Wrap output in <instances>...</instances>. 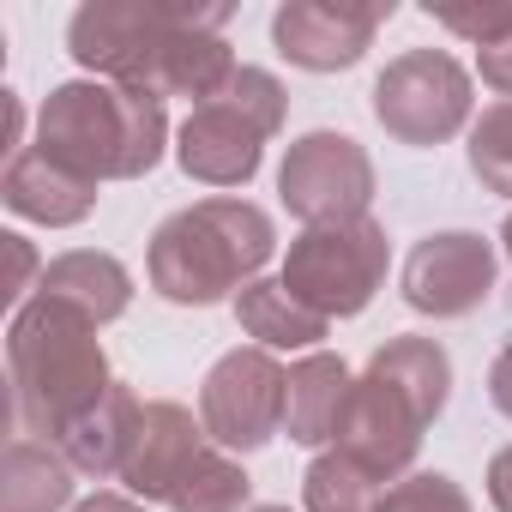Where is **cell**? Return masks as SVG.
Masks as SVG:
<instances>
[{"mask_svg": "<svg viewBox=\"0 0 512 512\" xmlns=\"http://www.w3.org/2000/svg\"><path fill=\"white\" fill-rule=\"evenodd\" d=\"M223 7H169V0H91L67 25V55L127 91L211 103L235 79V55L217 37Z\"/></svg>", "mask_w": 512, "mask_h": 512, "instance_id": "1", "label": "cell"}, {"mask_svg": "<svg viewBox=\"0 0 512 512\" xmlns=\"http://www.w3.org/2000/svg\"><path fill=\"white\" fill-rule=\"evenodd\" d=\"M452 398V356L434 344V338H392L368 356L362 380L350 386V410H344V428H338V452L374 476L380 488L404 482L416 452H422V434L440 422Z\"/></svg>", "mask_w": 512, "mask_h": 512, "instance_id": "2", "label": "cell"}, {"mask_svg": "<svg viewBox=\"0 0 512 512\" xmlns=\"http://www.w3.org/2000/svg\"><path fill=\"white\" fill-rule=\"evenodd\" d=\"M7 362H13V422H25V434L55 440V446L115 386L109 356L97 344V320L43 290L13 314Z\"/></svg>", "mask_w": 512, "mask_h": 512, "instance_id": "3", "label": "cell"}, {"mask_svg": "<svg viewBox=\"0 0 512 512\" xmlns=\"http://www.w3.org/2000/svg\"><path fill=\"white\" fill-rule=\"evenodd\" d=\"M272 217L247 199H199L157 223L151 235V290L175 308H211L260 278L272 260Z\"/></svg>", "mask_w": 512, "mask_h": 512, "instance_id": "4", "label": "cell"}, {"mask_svg": "<svg viewBox=\"0 0 512 512\" xmlns=\"http://www.w3.org/2000/svg\"><path fill=\"white\" fill-rule=\"evenodd\" d=\"M37 151H49L55 163L79 169L85 181H139L163 163V139H169V115L157 91H127V85H55L37 121Z\"/></svg>", "mask_w": 512, "mask_h": 512, "instance_id": "5", "label": "cell"}, {"mask_svg": "<svg viewBox=\"0 0 512 512\" xmlns=\"http://www.w3.org/2000/svg\"><path fill=\"white\" fill-rule=\"evenodd\" d=\"M121 482L139 494V500H157L169 512H247V470L211 446L205 422H193L187 404H145V428H139V446L121 470Z\"/></svg>", "mask_w": 512, "mask_h": 512, "instance_id": "6", "label": "cell"}, {"mask_svg": "<svg viewBox=\"0 0 512 512\" xmlns=\"http://www.w3.org/2000/svg\"><path fill=\"white\" fill-rule=\"evenodd\" d=\"M284 109H290V97H284V85L272 73L235 67V79L211 103H199L187 115V127H181L175 157H181L187 181H199V187H247L260 175L266 139L284 127Z\"/></svg>", "mask_w": 512, "mask_h": 512, "instance_id": "7", "label": "cell"}, {"mask_svg": "<svg viewBox=\"0 0 512 512\" xmlns=\"http://www.w3.org/2000/svg\"><path fill=\"white\" fill-rule=\"evenodd\" d=\"M380 284H386V229L368 223V217L332 223V229H308L302 241H290L284 290L320 320L362 314Z\"/></svg>", "mask_w": 512, "mask_h": 512, "instance_id": "8", "label": "cell"}, {"mask_svg": "<svg viewBox=\"0 0 512 512\" xmlns=\"http://www.w3.org/2000/svg\"><path fill=\"white\" fill-rule=\"evenodd\" d=\"M470 103V73L446 49H404L374 79V121L410 151L446 145L470 121Z\"/></svg>", "mask_w": 512, "mask_h": 512, "instance_id": "9", "label": "cell"}, {"mask_svg": "<svg viewBox=\"0 0 512 512\" xmlns=\"http://www.w3.org/2000/svg\"><path fill=\"white\" fill-rule=\"evenodd\" d=\"M284 398H290V374L278 368L272 350H229L205 386H199V422L211 434V446L235 452H260L272 434H284Z\"/></svg>", "mask_w": 512, "mask_h": 512, "instance_id": "10", "label": "cell"}, {"mask_svg": "<svg viewBox=\"0 0 512 512\" xmlns=\"http://www.w3.org/2000/svg\"><path fill=\"white\" fill-rule=\"evenodd\" d=\"M278 193L308 229L356 223L368 217V199H374V163L350 133H302L284 151Z\"/></svg>", "mask_w": 512, "mask_h": 512, "instance_id": "11", "label": "cell"}, {"mask_svg": "<svg viewBox=\"0 0 512 512\" xmlns=\"http://www.w3.org/2000/svg\"><path fill=\"white\" fill-rule=\"evenodd\" d=\"M398 290L428 320H464L494 296V247L482 235H470V229L422 235L410 247V260H404Z\"/></svg>", "mask_w": 512, "mask_h": 512, "instance_id": "12", "label": "cell"}, {"mask_svg": "<svg viewBox=\"0 0 512 512\" xmlns=\"http://www.w3.org/2000/svg\"><path fill=\"white\" fill-rule=\"evenodd\" d=\"M392 19V0H290L272 19V43L302 73H344L374 49V31Z\"/></svg>", "mask_w": 512, "mask_h": 512, "instance_id": "13", "label": "cell"}, {"mask_svg": "<svg viewBox=\"0 0 512 512\" xmlns=\"http://www.w3.org/2000/svg\"><path fill=\"white\" fill-rule=\"evenodd\" d=\"M0 199H7V211H19V217H31V223L67 229V223L91 217V205H97V181H85L79 169H67V163H55L49 151L25 145V151L7 163Z\"/></svg>", "mask_w": 512, "mask_h": 512, "instance_id": "14", "label": "cell"}, {"mask_svg": "<svg viewBox=\"0 0 512 512\" xmlns=\"http://www.w3.org/2000/svg\"><path fill=\"white\" fill-rule=\"evenodd\" d=\"M350 368L338 362V356H326V350H314V356H302L296 368H290V398H284V434L296 440V446H326V440H338V428H344V410H350Z\"/></svg>", "mask_w": 512, "mask_h": 512, "instance_id": "15", "label": "cell"}, {"mask_svg": "<svg viewBox=\"0 0 512 512\" xmlns=\"http://www.w3.org/2000/svg\"><path fill=\"white\" fill-rule=\"evenodd\" d=\"M139 428H145V404L115 380L109 398H103L97 410H85V416L67 428L61 452H67L73 470H85V476L103 482V476H121V470H127V458H133V446H139Z\"/></svg>", "mask_w": 512, "mask_h": 512, "instance_id": "16", "label": "cell"}, {"mask_svg": "<svg viewBox=\"0 0 512 512\" xmlns=\"http://www.w3.org/2000/svg\"><path fill=\"white\" fill-rule=\"evenodd\" d=\"M37 290L55 296V302H67V308H79V314H91L97 326L121 320L127 302H133V278H127V266L115 260V253H91V247L61 253L55 266H43V284H37Z\"/></svg>", "mask_w": 512, "mask_h": 512, "instance_id": "17", "label": "cell"}, {"mask_svg": "<svg viewBox=\"0 0 512 512\" xmlns=\"http://www.w3.org/2000/svg\"><path fill=\"white\" fill-rule=\"evenodd\" d=\"M73 500V464L49 440L13 434L7 476H0V512H61Z\"/></svg>", "mask_w": 512, "mask_h": 512, "instance_id": "18", "label": "cell"}, {"mask_svg": "<svg viewBox=\"0 0 512 512\" xmlns=\"http://www.w3.org/2000/svg\"><path fill=\"white\" fill-rule=\"evenodd\" d=\"M235 320H241L247 338H260V350H314V344L326 338V326H332V320L308 314V308L284 290V278H253V284L235 296Z\"/></svg>", "mask_w": 512, "mask_h": 512, "instance_id": "19", "label": "cell"}, {"mask_svg": "<svg viewBox=\"0 0 512 512\" xmlns=\"http://www.w3.org/2000/svg\"><path fill=\"white\" fill-rule=\"evenodd\" d=\"M380 494H386V488H380L374 476H362L344 452H320V458L308 464V476H302L308 512H374Z\"/></svg>", "mask_w": 512, "mask_h": 512, "instance_id": "20", "label": "cell"}, {"mask_svg": "<svg viewBox=\"0 0 512 512\" xmlns=\"http://www.w3.org/2000/svg\"><path fill=\"white\" fill-rule=\"evenodd\" d=\"M470 175L488 193H512V103H494L470 127Z\"/></svg>", "mask_w": 512, "mask_h": 512, "instance_id": "21", "label": "cell"}, {"mask_svg": "<svg viewBox=\"0 0 512 512\" xmlns=\"http://www.w3.org/2000/svg\"><path fill=\"white\" fill-rule=\"evenodd\" d=\"M374 512H470V494L440 470H416V476L392 482Z\"/></svg>", "mask_w": 512, "mask_h": 512, "instance_id": "22", "label": "cell"}, {"mask_svg": "<svg viewBox=\"0 0 512 512\" xmlns=\"http://www.w3.org/2000/svg\"><path fill=\"white\" fill-rule=\"evenodd\" d=\"M434 25L452 31V37H464V43H476V49H488L494 37L512 31V7H440Z\"/></svg>", "mask_w": 512, "mask_h": 512, "instance_id": "23", "label": "cell"}, {"mask_svg": "<svg viewBox=\"0 0 512 512\" xmlns=\"http://www.w3.org/2000/svg\"><path fill=\"white\" fill-rule=\"evenodd\" d=\"M482 85H488V91H500V97L512 103V31H506V37H494V43L482 49Z\"/></svg>", "mask_w": 512, "mask_h": 512, "instance_id": "24", "label": "cell"}, {"mask_svg": "<svg viewBox=\"0 0 512 512\" xmlns=\"http://www.w3.org/2000/svg\"><path fill=\"white\" fill-rule=\"evenodd\" d=\"M0 247H7V290H0V296H7L13 308H19V296H25V278H31V241L25 235H0Z\"/></svg>", "mask_w": 512, "mask_h": 512, "instance_id": "25", "label": "cell"}, {"mask_svg": "<svg viewBox=\"0 0 512 512\" xmlns=\"http://www.w3.org/2000/svg\"><path fill=\"white\" fill-rule=\"evenodd\" d=\"M488 500H494V512H512V446H500L488 464Z\"/></svg>", "mask_w": 512, "mask_h": 512, "instance_id": "26", "label": "cell"}, {"mask_svg": "<svg viewBox=\"0 0 512 512\" xmlns=\"http://www.w3.org/2000/svg\"><path fill=\"white\" fill-rule=\"evenodd\" d=\"M488 398H494V410L500 416H512V344L494 356V368H488Z\"/></svg>", "mask_w": 512, "mask_h": 512, "instance_id": "27", "label": "cell"}, {"mask_svg": "<svg viewBox=\"0 0 512 512\" xmlns=\"http://www.w3.org/2000/svg\"><path fill=\"white\" fill-rule=\"evenodd\" d=\"M73 512H145V506H133L127 494H91V500H79Z\"/></svg>", "mask_w": 512, "mask_h": 512, "instance_id": "28", "label": "cell"}, {"mask_svg": "<svg viewBox=\"0 0 512 512\" xmlns=\"http://www.w3.org/2000/svg\"><path fill=\"white\" fill-rule=\"evenodd\" d=\"M500 241H506V260H512V217H506V229H500Z\"/></svg>", "mask_w": 512, "mask_h": 512, "instance_id": "29", "label": "cell"}, {"mask_svg": "<svg viewBox=\"0 0 512 512\" xmlns=\"http://www.w3.org/2000/svg\"><path fill=\"white\" fill-rule=\"evenodd\" d=\"M247 512H290V506H247Z\"/></svg>", "mask_w": 512, "mask_h": 512, "instance_id": "30", "label": "cell"}]
</instances>
